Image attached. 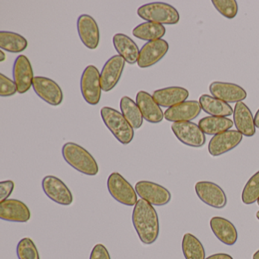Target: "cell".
<instances>
[{
	"instance_id": "35",
	"label": "cell",
	"mask_w": 259,
	"mask_h": 259,
	"mask_svg": "<svg viewBox=\"0 0 259 259\" xmlns=\"http://www.w3.org/2000/svg\"><path fill=\"white\" fill-rule=\"evenodd\" d=\"M15 183L12 180H6L0 183V203L8 199L14 190Z\"/></svg>"
},
{
	"instance_id": "10",
	"label": "cell",
	"mask_w": 259,
	"mask_h": 259,
	"mask_svg": "<svg viewBox=\"0 0 259 259\" xmlns=\"http://www.w3.org/2000/svg\"><path fill=\"white\" fill-rule=\"evenodd\" d=\"M42 188L47 196L57 204L69 206L73 202L70 189L58 177L47 176L42 180Z\"/></svg>"
},
{
	"instance_id": "27",
	"label": "cell",
	"mask_w": 259,
	"mask_h": 259,
	"mask_svg": "<svg viewBox=\"0 0 259 259\" xmlns=\"http://www.w3.org/2000/svg\"><path fill=\"white\" fill-rule=\"evenodd\" d=\"M165 34L166 28L163 25L149 22L140 24L133 31V34L136 38L148 42L160 40Z\"/></svg>"
},
{
	"instance_id": "18",
	"label": "cell",
	"mask_w": 259,
	"mask_h": 259,
	"mask_svg": "<svg viewBox=\"0 0 259 259\" xmlns=\"http://www.w3.org/2000/svg\"><path fill=\"white\" fill-rule=\"evenodd\" d=\"M28 206L17 199H7L0 203V218L10 222L26 223L31 219Z\"/></svg>"
},
{
	"instance_id": "9",
	"label": "cell",
	"mask_w": 259,
	"mask_h": 259,
	"mask_svg": "<svg viewBox=\"0 0 259 259\" xmlns=\"http://www.w3.org/2000/svg\"><path fill=\"white\" fill-rule=\"evenodd\" d=\"M195 192L204 204L213 208H224L227 204L225 192L216 183L208 181L198 182L195 186Z\"/></svg>"
},
{
	"instance_id": "25",
	"label": "cell",
	"mask_w": 259,
	"mask_h": 259,
	"mask_svg": "<svg viewBox=\"0 0 259 259\" xmlns=\"http://www.w3.org/2000/svg\"><path fill=\"white\" fill-rule=\"evenodd\" d=\"M199 104L201 110L211 116L227 117L233 114V108L230 104L208 95H201Z\"/></svg>"
},
{
	"instance_id": "20",
	"label": "cell",
	"mask_w": 259,
	"mask_h": 259,
	"mask_svg": "<svg viewBox=\"0 0 259 259\" xmlns=\"http://www.w3.org/2000/svg\"><path fill=\"white\" fill-rule=\"evenodd\" d=\"M136 104L140 109L144 119L151 123H159L163 121L164 113L160 106L154 101L153 96L146 92H138L136 95Z\"/></svg>"
},
{
	"instance_id": "41",
	"label": "cell",
	"mask_w": 259,
	"mask_h": 259,
	"mask_svg": "<svg viewBox=\"0 0 259 259\" xmlns=\"http://www.w3.org/2000/svg\"><path fill=\"white\" fill-rule=\"evenodd\" d=\"M256 218H257V220L259 221V210L257 212V213H256Z\"/></svg>"
},
{
	"instance_id": "17",
	"label": "cell",
	"mask_w": 259,
	"mask_h": 259,
	"mask_svg": "<svg viewBox=\"0 0 259 259\" xmlns=\"http://www.w3.org/2000/svg\"><path fill=\"white\" fill-rule=\"evenodd\" d=\"M78 36L83 45L90 50L98 48L100 42V31L96 21L89 15H81L77 22Z\"/></svg>"
},
{
	"instance_id": "16",
	"label": "cell",
	"mask_w": 259,
	"mask_h": 259,
	"mask_svg": "<svg viewBox=\"0 0 259 259\" xmlns=\"http://www.w3.org/2000/svg\"><path fill=\"white\" fill-rule=\"evenodd\" d=\"M211 95L224 102L239 103L247 98V92L243 88L233 83L213 81L209 86Z\"/></svg>"
},
{
	"instance_id": "26",
	"label": "cell",
	"mask_w": 259,
	"mask_h": 259,
	"mask_svg": "<svg viewBox=\"0 0 259 259\" xmlns=\"http://www.w3.org/2000/svg\"><path fill=\"white\" fill-rule=\"evenodd\" d=\"M198 126L204 134L216 136L230 130L233 126V122L227 117L206 116L200 119Z\"/></svg>"
},
{
	"instance_id": "33",
	"label": "cell",
	"mask_w": 259,
	"mask_h": 259,
	"mask_svg": "<svg viewBox=\"0 0 259 259\" xmlns=\"http://www.w3.org/2000/svg\"><path fill=\"white\" fill-rule=\"evenodd\" d=\"M214 8L227 19L236 17L238 13V4L236 0H213Z\"/></svg>"
},
{
	"instance_id": "38",
	"label": "cell",
	"mask_w": 259,
	"mask_h": 259,
	"mask_svg": "<svg viewBox=\"0 0 259 259\" xmlns=\"http://www.w3.org/2000/svg\"><path fill=\"white\" fill-rule=\"evenodd\" d=\"M254 125H255L256 128H259V109L256 112L255 116L254 117Z\"/></svg>"
},
{
	"instance_id": "28",
	"label": "cell",
	"mask_w": 259,
	"mask_h": 259,
	"mask_svg": "<svg viewBox=\"0 0 259 259\" xmlns=\"http://www.w3.org/2000/svg\"><path fill=\"white\" fill-rule=\"evenodd\" d=\"M0 48L7 52L18 54L28 48L26 39L17 33L0 31Z\"/></svg>"
},
{
	"instance_id": "21",
	"label": "cell",
	"mask_w": 259,
	"mask_h": 259,
	"mask_svg": "<svg viewBox=\"0 0 259 259\" xmlns=\"http://www.w3.org/2000/svg\"><path fill=\"white\" fill-rule=\"evenodd\" d=\"M233 120L238 132L242 136L252 137L256 133L254 117L251 110L243 102L236 103L233 110Z\"/></svg>"
},
{
	"instance_id": "15",
	"label": "cell",
	"mask_w": 259,
	"mask_h": 259,
	"mask_svg": "<svg viewBox=\"0 0 259 259\" xmlns=\"http://www.w3.org/2000/svg\"><path fill=\"white\" fill-rule=\"evenodd\" d=\"M13 79L17 86L19 94H25L29 91L33 84L34 72L28 57L20 55L16 58L13 65Z\"/></svg>"
},
{
	"instance_id": "37",
	"label": "cell",
	"mask_w": 259,
	"mask_h": 259,
	"mask_svg": "<svg viewBox=\"0 0 259 259\" xmlns=\"http://www.w3.org/2000/svg\"><path fill=\"white\" fill-rule=\"evenodd\" d=\"M205 259H233V257L230 254L226 253H218V254H212Z\"/></svg>"
},
{
	"instance_id": "22",
	"label": "cell",
	"mask_w": 259,
	"mask_h": 259,
	"mask_svg": "<svg viewBox=\"0 0 259 259\" xmlns=\"http://www.w3.org/2000/svg\"><path fill=\"white\" fill-rule=\"evenodd\" d=\"M189 95V92L184 88L169 87L155 91L152 96L160 107L170 108L185 102Z\"/></svg>"
},
{
	"instance_id": "1",
	"label": "cell",
	"mask_w": 259,
	"mask_h": 259,
	"mask_svg": "<svg viewBox=\"0 0 259 259\" xmlns=\"http://www.w3.org/2000/svg\"><path fill=\"white\" fill-rule=\"evenodd\" d=\"M133 224L142 243L151 245L160 233V224L157 211L152 204L145 200H138L133 212Z\"/></svg>"
},
{
	"instance_id": "30",
	"label": "cell",
	"mask_w": 259,
	"mask_h": 259,
	"mask_svg": "<svg viewBox=\"0 0 259 259\" xmlns=\"http://www.w3.org/2000/svg\"><path fill=\"white\" fill-rule=\"evenodd\" d=\"M182 249L186 259H205V250L202 243L191 233H186L183 236Z\"/></svg>"
},
{
	"instance_id": "12",
	"label": "cell",
	"mask_w": 259,
	"mask_h": 259,
	"mask_svg": "<svg viewBox=\"0 0 259 259\" xmlns=\"http://www.w3.org/2000/svg\"><path fill=\"white\" fill-rule=\"evenodd\" d=\"M242 136L237 130H228L213 136L208 144V152L212 157H218L234 149L241 143Z\"/></svg>"
},
{
	"instance_id": "39",
	"label": "cell",
	"mask_w": 259,
	"mask_h": 259,
	"mask_svg": "<svg viewBox=\"0 0 259 259\" xmlns=\"http://www.w3.org/2000/svg\"><path fill=\"white\" fill-rule=\"evenodd\" d=\"M6 59H7V56H6L5 53L3 51H0V62L2 63Z\"/></svg>"
},
{
	"instance_id": "8",
	"label": "cell",
	"mask_w": 259,
	"mask_h": 259,
	"mask_svg": "<svg viewBox=\"0 0 259 259\" xmlns=\"http://www.w3.org/2000/svg\"><path fill=\"white\" fill-rule=\"evenodd\" d=\"M138 195L152 205L163 206L170 201L172 195L166 188L150 181L138 182L135 186Z\"/></svg>"
},
{
	"instance_id": "42",
	"label": "cell",
	"mask_w": 259,
	"mask_h": 259,
	"mask_svg": "<svg viewBox=\"0 0 259 259\" xmlns=\"http://www.w3.org/2000/svg\"><path fill=\"white\" fill-rule=\"evenodd\" d=\"M257 204H258V206H259V199L257 200Z\"/></svg>"
},
{
	"instance_id": "2",
	"label": "cell",
	"mask_w": 259,
	"mask_h": 259,
	"mask_svg": "<svg viewBox=\"0 0 259 259\" xmlns=\"http://www.w3.org/2000/svg\"><path fill=\"white\" fill-rule=\"evenodd\" d=\"M63 158L68 164L84 175L94 177L99 172V166L93 156L83 147L67 142L62 148Z\"/></svg>"
},
{
	"instance_id": "14",
	"label": "cell",
	"mask_w": 259,
	"mask_h": 259,
	"mask_svg": "<svg viewBox=\"0 0 259 259\" xmlns=\"http://www.w3.org/2000/svg\"><path fill=\"white\" fill-rule=\"evenodd\" d=\"M126 62L119 55H115L107 60L101 72L102 91L113 90L119 82Z\"/></svg>"
},
{
	"instance_id": "36",
	"label": "cell",
	"mask_w": 259,
	"mask_h": 259,
	"mask_svg": "<svg viewBox=\"0 0 259 259\" xmlns=\"http://www.w3.org/2000/svg\"><path fill=\"white\" fill-rule=\"evenodd\" d=\"M90 259H111L107 248L103 244H97L91 252Z\"/></svg>"
},
{
	"instance_id": "6",
	"label": "cell",
	"mask_w": 259,
	"mask_h": 259,
	"mask_svg": "<svg viewBox=\"0 0 259 259\" xmlns=\"http://www.w3.org/2000/svg\"><path fill=\"white\" fill-rule=\"evenodd\" d=\"M81 95L84 101L91 105L99 104L102 88L101 84V73L98 68L93 65L87 66L83 72L80 81Z\"/></svg>"
},
{
	"instance_id": "4",
	"label": "cell",
	"mask_w": 259,
	"mask_h": 259,
	"mask_svg": "<svg viewBox=\"0 0 259 259\" xmlns=\"http://www.w3.org/2000/svg\"><path fill=\"white\" fill-rule=\"evenodd\" d=\"M137 14L146 22L160 25H176L180 22V13L177 9L168 4L151 3L139 7Z\"/></svg>"
},
{
	"instance_id": "11",
	"label": "cell",
	"mask_w": 259,
	"mask_h": 259,
	"mask_svg": "<svg viewBox=\"0 0 259 259\" xmlns=\"http://www.w3.org/2000/svg\"><path fill=\"white\" fill-rule=\"evenodd\" d=\"M32 87L37 96L50 105L59 106L63 102V91L54 80L47 77H34Z\"/></svg>"
},
{
	"instance_id": "32",
	"label": "cell",
	"mask_w": 259,
	"mask_h": 259,
	"mask_svg": "<svg viewBox=\"0 0 259 259\" xmlns=\"http://www.w3.org/2000/svg\"><path fill=\"white\" fill-rule=\"evenodd\" d=\"M16 252L19 259H40L37 246L29 237L23 238L19 241Z\"/></svg>"
},
{
	"instance_id": "34",
	"label": "cell",
	"mask_w": 259,
	"mask_h": 259,
	"mask_svg": "<svg viewBox=\"0 0 259 259\" xmlns=\"http://www.w3.org/2000/svg\"><path fill=\"white\" fill-rule=\"evenodd\" d=\"M17 92V86L15 81L4 74H0V95L2 97L13 96Z\"/></svg>"
},
{
	"instance_id": "19",
	"label": "cell",
	"mask_w": 259,
	"mask_h": 259,
	"mask_svg": "<svg viewBox=\"0 0 259 259\" xmlns=\"http://www.w3.org/2000/svg\"><path fill=\"white\" fill-rule=\"evenodd\" d=\"M201 107L197 101H185L164 112V118L169 122H191L201 113Z\"/></svg>"
},
{
	"instance_id": "5",
	"label": "cell",
	"mask_w": 259,
	"mask_h": 259,
	"mask_svg": "<svg viewBox=\"0 0 259 259\" xmlns=\"http://www.w3.org/2000/svg\"><path fill=\"white\" fill-rule=\"evenodd\" d=\"M107 188L111 196L124 205H136L138 194L131 184L117 172H112L107 180Z\"/></svg>"
},
{
	"instance_id": "23",
	"label": "cell",
	"mask_w": 259,
	"mask_h": 259,
	"mask_svg": "<svg viewBox=\"0 0 259 259\" xmlns=\"http://www.w3.org/2000/svg\"><path fill=\"white\" fill-rule=\"evenodd\" d=\"M210 227L217 238L227 245H233L238 239V233L233 223L221 217L210 219Z\"/></svg>"
},
{
	"instance_id": "40",
	"label": "cell",
	"mask_w": 259,
	"mask_h": 259,
	"mask_svg": "<svg viewBox=\"0 0 259 259\" xmlns=\"http://www.w3.org/2000/svg\"><path fill=\"white\" fill-rule=\"evenodd\" d=\"M252 258L253 259H259V250H257V251H256V252L254 253V254H253Z\"/></svg>"
},
{
	"instance_id": "24",
	"label": "cell",
	"mask_w": 259,
	"mask_h": 259,
	"mask_svg": "<svg viewBox=\"0 0 259 259\" xmlns=\"http://www.w3.org/2000/svg\"><path fill=\"white\" fill-rule=\"evenodd\" d=\"M113 43L115 49L120 57L130 65L138 63L139 60V47L128 36L124 34H116L113 36Z\"/></svg>"
},
{
	"instance_id": "3",
	"label": "cell",
	"mask_w": 259,
	"mask_h": 259,
	"mask_svg": "<svg viewBox=\"0 0 259 259\" xmlns=\"http://www.w3.org/2000/svg\"><path fill=\"white\" fill-rule=\"evenodd\" d=\"M101 117L106 126L122 145H128L134 139L135 132L123 115L110 107H103Z\"/></svg>"
},
{
	"instance_id": "31",
	"label": "cell",
	"mask_w": 259,
	"mask_h": 259,
	"mask_svg": "<svg viewBox=\"0 0 259 259\" xmlns=\"http://www.w3.org/2000/svg\"><path fill=\"white\" fill-rule=\"evenodd\" d=\"M259 199V171L248 180L242 190V201L245 204H254Z\"/></svg>"
},
{
	"instance_id": "7",
	"label": "cell",
	"mask_w": 259,
	"mask_h": 259,
	"mask_svg": "<svg viewBox=\"0 0 259 259\" xmlns=\"http://www.w3.org/2000/svg\"><path fill=\"white\" fill-rule=\"evenodd\" d=\"M171 130L177 139L187 146L201 148L205 144V134L194 122H174Z\"/></svg>"
},
{
	"instance_id": "13",
	"label": "cell",
	"mask_w": 259,
	"mask_h": 259,
	"mask_svg": "<svg viewBox=\"0 0 259 259\" xmlns=\"http://www.w3.org/2000/svg\"><path fill=\"white\" fill-rule=\"evenodd\" d=\"M169 48V44L163 39L148 42L140 50L138 66L142 69L154 66L166 56Z\"/></svg>"
},
{
	"instance_id": "29",
	"label": "cell",
	"mask_w": 259,
	"mask_h": 259,
	"mask_svg": "<svg viewBox=\"0 0 259 259\" xmlns=\"http://www.w3.org/2000/svg\"><path fill=\"white\" fill-rule=\"evenodd\" d=\"M120 109L122 114L134 130L142 127L143 116L136 102L127 96L122 97L120 100Z\"/></svg>"
}]
</instances>
